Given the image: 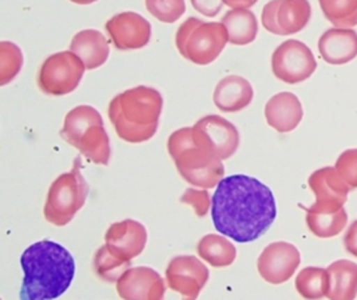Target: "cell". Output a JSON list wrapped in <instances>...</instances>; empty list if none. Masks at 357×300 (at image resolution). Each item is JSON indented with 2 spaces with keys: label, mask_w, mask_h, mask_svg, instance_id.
<instances>
[{
  "label": "cell",
  "mask_w": 357,
  "mask_h": 300,
  "mask_svg": "<svg viewBox=\"0 0 357 300\" xmlns=\"http://www.w3.org/2000/svg\"><path fill=\"white\" fill-rule=\"evenodd\" d=\"M105 242L110 253L125 262H131L145 250L146 228L142 223L132 219L114 223L105 235Z\"/></svg>",
  "instance_id": "cell-15"
},
{
  "label": "cell",
  "mask_w": 357,
  "mask_h": 300,
  "mask_svg": "<svg viewBox=\"0 0 357 300\" xmlns=\"http://www.w3.org/2000/svg\"><path fill=\"white\" fill-rule=\"evenodd\" d=\"M81 167V158L78 157L74 160L73 168L58 176L50 187L45 205V219L56 227L68 224L86 203L89 184L82 175Z\"/></svg>",
  "instance_id": "cell-7"
},
{
  "label": "cell",
  "mask_w": 357,
  "mask_h": 300,
  "mask_svg": "<svg viewBox=\"0 0 357 300\" xmlns=\"http://www.w3.org/2000/svg\"><path fill=\"white\" fill-rule=\"evenodd\" d=\"M329 274V299H355L357 297V265L355 262L340 259L328 269Z\"/></svg>",
  "instance_id": "cell-22"
},
{
  "label": "cell",
  "mask_w": 357,
  "mask_h": 300,
  "mask_svg": "<svg viewBox=\"0 0 357 300\" xmlns=\"http://www.w3.org/2000/svg\"><path fill=\"white\" fill-rule=\"evenodd\" d=\"M317 68L310 48L296 39L282 42L272 55V71L277 79L297 84L309 79Z\"/></svg>",
  "instance_id": "cell-9"
},
{
  "label": "cell",
  "mask_w": 357,
  "mask_h": 300,
  "mask_svg": "<svg viewBox=\"0 0 357 300\" xmlns=\"http://www.w3.org/2000/svg\"><path fill=\"white\" fill-rule=\"evenodd\" d=\"M328 22L339 29L357 26V0H319Z\"/></svg>",
  "instance_id": "cell-27"
},
{
  "label": "cell",
  "mask_w": 357,
  "mask_h": 300,
  "mask_svg": "<svg viewBox=\"0 0 357 300\" xmlns=\"http://www.w3.org/2000/svg\"><path fill=\"white\" fill-rule=\"evenodd\" d=\"M23 65L20 48L11 42L0 43V84L6 86L19 74Z\"/></svg>",
  "instance_id": "cell-29"
},
{
  "label": "cell",
  "mask_w": 357,
  "mask_h": 300,
  "mask_svg": "<svg viewBox=\"0 0 357 300\" xmlns=\"http://www.w3.org/2000/svg\"><path fill=\"white\" fill-rule=\"evenodd\" d=\"M165 291L161 275L150 267L126 269L116 281V292L122 299H162Z\"/></svg>",
  "instance_id": "cell-16"
},
{
  "label": "cell",
  "mask_w": 357,
  "mask_h": 300,
  "mask_svg": "<svg viewBox=\"0 0 357 300\" xmlns=\"http://www.w3.org/2000/svg\"><path fill=\"white\" fill-rule=\"evenodd\" d=\"M229 42L227 29L222 23L204 22L198 17H188L178 27L176 46L179 54L198 65L213 63Z\"/></svg>",
  "instance_id": "cell-6"
},
{
  "label": "cell",
  "mask_w": 357,
  "mask_h": 300,
  "mask_svg": "<svg viewBox=\"0 0 357 300\" xmlns=\"http://www.w3.org/2000/svg\"><path fill=\"white\" fill-rule=\"evenodd\" d=\"M319 51L328 64L349 63L357 56V32L352 29H329L319 39Z\"/></svg>",
  "instance_id": "cell-19"
},
{
  "label": "cell",
  "mask_w": 357,
  "mask_h": 300,
  "mask_svg": "<svg viewBox=\"0 0 357 300\" xmlns=\"http://www.w3.org/2000/svg\"><path fill=\"white\" fill-rule=\"evenodd\" d=\"M224 4L230 7L231 10H249L253 7L259 0H222Z\"/></svg>",
  "instance_id": "cell-35"
},
{
  "label": "cell",
  "mask_w": 357,
  "mask_h": 300,
  "mask_svg": "<svg viewBox=\"0 0 357 300\" xmlns=\"http://www.w3.org/2000/svg\"><path fill=\"white\" fill-rule=\"evenodd\" d=\"M221 23L227 29L229 43L234 46H246L257 38L259 22L249 10H231L222 16Z\"/></svg>",
  "instance_id": "cell-23"
},
{
  "label": "cell",
  "mask_w": 357,
  "mask_h": 300,
  "mask_svg": "<svg viewBox=\"0 0 357 300\" xmlns=\"http://www.w3.org/2000/svg\"><path fill=\"white\" fill-rule=\"evenodd\" d=\"M296 290L305 299H321L329 292V274L321 267H305L296 278Z\"/></svg>",
  "instance_id": "cell-26"
},
{
  "label": "cell",
  "mask_w": 357,
  "mask_h": 300,
  "mask_svg": "<svg viewBox=\"0 0 357 300\" xmlns=\"http://www.w3.org/2000/svg\"><path fill=\"white\" fill-rule=\"evenodd\" d=\"M197 253L215 269L229 267L237 258L236 246L227 237L214 234H208L198 242Z\"/></svg>",
  "instance_id": "cell-24"
},
{
  "label": "cell",
  "mask_w": 357,
  "mask_h": 300,
  "mask_svg": "<svg viewBox=\"0 0 357 300\" xmlns=\"http://www.w3.org/2000/svg\"><path fill=\"white\" fill-rule=\"evenodd\" d=\"M344 246L348 253L357 258V221H354L349 226V228L344 237Z\"/></svg>",
  "instance_id": "cell-34"
},
{
  "label": "cell",
  "mask_w": 357,
  "mask_h": 300,
  "mask_svg": "<svg viewBox=\"0 0 357 300\" xmlns=\"http://www.w3.org/2000/svg\"><path fill=\"white\" fill-rule=\"evenodd\" d=\"M70 1H73V3H75V4H81V6H87V4L96 3L98 0H70Z\"/></svg>",
  "instance_id": "cell-36"
},
{
  "label": "cell",
  "mask_w": 357,
  "mask_h": 300,
  "mask_svg": "<svg viewBox=\"0 0 357 300\" xmlns=\"http://www.w3.org/2000/svg\"><path fill=\"white\" fill-rule=\"evenodd\" d=\"M167 151L179 175L192 186L209 190L224 179L222 160L215 157L211 143L197 127L173 132L167 141Z\"/></svg>",
  "instance_id": "cell-4"
},
{
  "label": "cell",
  "mask_w": 357,
  "mask_h": 300,
  "mask_svg": "<svg viewBox=\"0 0 357 300\" xmlns=\"http://www.w3.org/2000/svg\"><path fill=\"white\" fill-rule=\"evenodd\" d=\"M62 139L75 147L90 161L107 166L112 157L110 139L102 115L91 106H78L70 111L61 129Z\"/></svg>",
  "instance_id": "cell-5"
},
{
  "label": "cell",
  "mask_w": 357,
  "mask_h": 300,
  "mask_svg": "<svg viewBox=\"0 0 357 300\" xmlns=\"http://www.w3.org/2000/svg\"><path fill=\"white\" fill-rule=\"evenodd\" d=\"M301 263V255L288 242H275L264 248L257 260L261 278L271 285L288 282Z\"/></svg>",
  "instance_id": "cell-11"
},
{
  "label": "cell",
  "mask_w": 357,
  "mask_h": 300,
  "mask_svg": "<svg viewBox=\"0 0 357 300\" xmlns=\"http://www.w3.org/2000/svg\"><path fill=\"white\" fill-rule=\"evenodd\" d=\"M131 262H125L115 256L110 250L102 246L94 256V271L98 276L109 283H116L123 272L130 267Z\"/></svg>",
  "instance_id": "cell-28"
},
{
  "label": "cell",
  "mask_w": 357,
  "mask_h": 300,
  "mask_svg": "<svg viewBox=\"0 0 357 300\" xmlns=\"http://www.w3.org/2000/svg\"><path fill=\"white\" fill-rule=\"evenodd\" d=\"M209 269L195 256H176L166 269L167 285L188 299H197L208 283Z\"/></svg>",
  "instance_id": "cell-12"
},
{
  "label": "cell",
  "mask_w": 357,
  "mask_h": 300,
  "mask_svg": "<svg viewBox=\"0 0 357 300\" xmlns=\"http://www.w3.org/2000/svg\"><path fill=\"white\" fill-rule=\"evenodd\" d=\"M162 107L160 91L138 86L114 97L109 104V118L122 141L144 143L155 135Z\"/></svg>",
  "instance_id": "cell-3"
},
{
  "label": "cell",
  "mask_w": 357,
  "mask_h": 300,
  "mask_svg": "<svg viewBox=\"0 0 357 300\" xmlns=\"http://www.w3.org/2000/svg\"><path fill=\"white\" fill-rule=\"evenodd\" d=\"M307 210V226L309 231L314 237L328 239V237H336L345 226L348 224V214L345 208H341L339 211H316L312 208Z\"/></svg>",
  "instance_id": "cell-25"
},
{
  "label": "cell",
  "mask_w": 357,
  "mask_h": 300,
  "mask_svg": "<svg viewBox=\"0 0 357 300\" xmlns=\"http://www.w3.org/2000/svg\"><path fill=\"white\" fill-rule=\"evenodd\" d=\"M253 95L249 80L238 75H229L218 81L213 100L215 107L222 112H238L252 103Z\"/></svg>",
  "instance_id": "cell-20"
},
{
  "label": "cell",
  "mask_w": 357,
  "mask_h": 300,
  "mask_svg": "<svg viewBox=\"0 0 357 300\" xmlns=\"http://www.w3.org/2000/svg\"><path fill=\"white\" fill-rule=\"evenodd\" d=\"M308 184L316 198L310 208L316 211L333 212L344 208L351 191L336 167H324L314 171L309 176Z\"/></svg>",
  "instance_id": "cell-13"
},
{
  "label": "cell",
  "mask_w": 357,
  "mask_h": 300,
  "mask_svg": "<svg viewBox=\"0 0 357 300\" xmlns=\"http://www.w3.org/2000/svg\"><path fill=\"white\" fill-rule=\"evenodd\" d=\"M277 207L272 190L256 177L231 175L224 177L211 200L215 230L238 243L255 242L273 224Z\"/></svg>",
  "instance_id": "cell-1"
},
{
  "label": "cell",
  "mask_w": 357,
  "mask_h": 300,
  "mask_svg": "<svg viewBox=\"0 0 357 300\" xmlns=\"http://www.w3.org/2000/svg\"><path fill=\"white\" fill-rule=\"evenodd\" d=\"M197 127L211 143L215 157L221 160L231 158L240 145V134L234 125L218 115H208L199 119Z\"/></svg>",
  "instance_id": "cell-17"
},
{
  "label": "cell",
  "mask_w": 357,
  "mask_h": 300,
  "mask_svg": "<svg viewBox=\"0 0 357 300\" xmlns=\"http://www.w3.org/2000/svg\"><path fill=\"white\" fill-rule=\"evenodd\" d=\"M181 202L183 205H190L195 210L198 218H204L208 214L211 205V195L206 189L205 190L188 189L181 196Z\"/></svg>",
  "instance_id": "cell-32"
},
{
  "label": "cell",
  "mask_w": 357,
  "mask_h": 300,
  "mask_svg": "<svg viewBox=\"0 0 357 300\" xmlns=\"http://www.w3.org/2000/svg\"><path fill=\"white\" fill-rule=\"evenodd\" d=\"M84 70V64L74 52H56L40 65L38 72V86L46 95L71 94L79 86Z\"/></svg>",
  "instance_id": "cell-8"
},
{
  "label": "cell",
  "mask_w": 357,
  "mask_h": 300,
  "mask_svg": "<svg viewBox=\"0 0 357 300\" xmlns=\"http://www.w3.org/2000/svg\"><path fill=\"white\" fill-rule=\"evenodd\" d=\"M147 11L162 23H174L186 11L185 0H145Z\"/></svg>",
  "instance_id": "cell-30"
},
{
  "label": "cell",
  "mask_w": 357,
  "mask_h": 300,
  "mask_svg": "<svg viewBox=\"0 0 357 300\" xmlns=\"http://www.w3.org/2000/svg\"><path fill=\"white\" fill-rule=\"evenodd\" d=\"M304 110L300 99L292 93L272 96L265 106V119L277 132H291L301 123Z\"/></svg>",
  "instance_id": "cell-18"
},
{
  "label": "cell",
  "mask_w": 357,
  "mask_h": 300,
  "mask_svg": "<svg viewBox=\"0 0 357 300\" xmlns=\"http://www.w3.org/2000/svg\"><path fill=\"white\" fill-rule=\"evenodd\" d=\"M336 170L352 189H357V148L345 150L336 160Z\"/></svg>",
  "instance_id": "cell-31"
},
{
  "label": "cell",
  "mask_w": 357,
  "mask_h": 300,
  "mask_svg": "<svg viewBox=\"0 0 357 300\" xmlns=\"http://www.w3.org/2000/svg\"><path fill=\"white\" fill-rule=\"evenodd\" d=\"M114 47L121 51L139 49L147 46L151 39V24L135 13L114 15L105 26Z\"/></svg>",
  "instance_id": "cell-14"
},
{
  "label": "cell",
  "mask_w": 357,
  "mask_h": 300,
  "mask_svg": "<svg viewBox=\"0 0 357 300\" xmlns=\"http://www.w3.org/2000/svg\"><path fill=\"white\" fill-rule=\"evenodd\" d=\"M70 51L81 59L86 70H96L107 62L110 46L102 32L83 30L73 38Z\"/></svg>",
  "instance_id": "cell-21"
},
{
  "label": "cell",
  "mask_w": 357,
  "mask_h": 300,
  "mask_svg": "<svg viewBox=\"0 0 357 300\" xmlns=\"http://www.w3.org/2000/svg\"><path fill=\"white\" fill-rule=\"evenodd\" d=\"M195 11L208 17H214L218 15L224 7L222 0H190Z\"/></svg>",
  "instance_id": "cell-33"
},
{
  "label": "cell",
  "mask_w": 357,
  "mask_h": 300,
  "mask_svg": "<svg viewBox=\"0 0 357 300\" xmlns=\"http://www.w3.org/2000/svg\"><path fill=\"white\" fill-rule=\"evenodd\" d=\"M312 8L308 0H271L262 8L261 22L271 33L288 36L308 26Z\"/></svg>",
  "instance_id": "cell-10"
},
{
  "label": "cell",
  "mask_w": 357,
  "mask_h": 300,
  "mask_svg": "<svg viewBox=\"0 0 357 300\" xmlns=\"http://www.w3.org/2000/svg\"><path fill=\"white\" fill-rule=\"evenodd\" d=\"M24 272L20 298L56 299L63 295L75 276V260L59 243L40 240L20 256Z\"/></svg>",
  "instance_id": "cell-2"
}]
</instances>
